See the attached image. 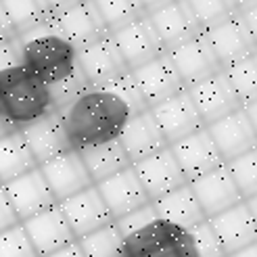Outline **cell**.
I'll use <instances>...</instances> for the list:
<instances>
[{
    "mask_svg": "<svg viewBox=\"0 0 257 257\" xmlns=\"http://www.w3.org/2000/svg\"><path fill=\"white\" fill-rule=\"evenodd\" d=\"M94 186L98 190L102 203L107 205L113 222L151 203L145 188H143V184L138 182V178H136L132 168L115 174V176L107 178L105 182L94 184Z\"/></svg>",
    "mask_w": 257,
    "mask_h": 257,
    "instance_id": "obj_23",
    "label": "cell"
},
{
    "mask_svg": "<svg viewBox=\"0 0 257 257\" xmlns=\"http://www.w3.org/2000/svg\"><path fill=\"white\" fill-rule=\"evenodd\" d=\"M132 170L138 178V182L143 184L151 203L165 197L168 192H172L180 186L188 184L182 170L178 168L170 147L155 153V155L145 159V161L132 165Z\"/></svg>",
    "mask_w": 257,
    "mask_h": 257,
    "instance_id": "obj_17",
    "label": "cell"
},
{
    "mask_svg": "<svg viewBox=\"0 0 257 257\" xmlns=\"http://www.w3.org/2000/svg\"><path fill=\"white\" fill-rule=\"evenodd\" d=\"M188 232L192 238V247H195V257H226L220 240H217L213 228L207 220L188 230Z\"/></svg>",
    "mask_w": 257,
    "mask_h": 257,
    "instance_id": "obj_36",
    "label": "cell"
},
{
    "mask_svg": "<svg viewBox=\"0 0 257 257\" xmlns=\"http://www.w3.org/2000/svg\"><path fill=\"white\" fill-rule=\"evenodd\" d=\"M48 30L69 42L75 50L107 36L92 3H55Z\"/></svg>",
    "mask_w": 257,
    "mask_h": 257,
    "instance_id": "obj_6",
    "label": "cell"
},
{
    "mask_svg": "<svg viewBox=\"0 0 257 257\" xmlns=\"http://www.w3.org/2000/svg\"><path fill=\"white\" fill-rule=\"evenodd\" d=\"M13 132H17V130H13V127L3 117H0V140H3L5 136H9V134H13Z\"/></svg>",
    "mask_w": 257,
    "mask_h": 257,
    "instance_id": "obj_47",
    "label": "cell"
},
{
    "mask_svg": "<svg viewBox=\"0 0 257 257\" xmlns=\"http://www.w3.org/2000/svg\"><path fill=\"white\" fill-rule=\"evenodd\" d=\"M13 36H15V34L11 32V28H9V21H7V17H5L3 9H0V42L9 40V38H13Z\"/></svg>",
    "mask_w": 257,
    "mask_h": 257,
    "instance_id": "obj_44",
    "label": "cell"
},
{
    "mask_svg": "<svg viewBox=\"0 0 257 257\" xmlns=\"http://www.w3.org/2000/svg\"><path fill=\"white\" fill-rule=\"evenodd\" d=\"M78 153H80L82 163H84L90 180H92V184H100V182H105L107 178L119 174L127 168H132L117 140L90 147V149H84V151H78Z\"/></svg>",
    "mask_w": 257,
    "mask_h": 257,
    "instance_id": "obj_28",
    "label": "cell"
},
{
    "mask_svg": "<svg viewBox=\"0 0 257 257\" xmlns=\"http://www.w3.org/2000/svg\"><path fill=\"white\" fill-rule=\"evenodd\" d=\"M205 130H207L209 138L213 140V145L224 163H230L232 159L257 149V134L251 127L242 109L213 121Z\"/></svg>",
    "mask_w": 257,
    "mask_h": 257,
    "instance_id": "obj_15",
    "label": "cell"
},
{
    "mask_svg": "<svg viewBox=\"0 0 257 257\" xmlns=\"http://www.w3.org/2000/svg\"><path fill=\"white\" fill-rule=\"evenodd\" d=\"M21 40V65L48 88H53L78 71V50L53 34L48 28Z\"/></svg>",
    "mask_w": 257,
    "mask_h": 257,
    "instance_id": "obj_3",
    "label": "cell"
},
{
    "mask_svg": "<svg viewBox=\"0 0 257 257\" xmlns=\"http://www.w3.org/2000/svg\"><path fill=\"white\" fill-rule=\"evenodd\" d=\"M149 111L153 117H155L168 147H172L178 140H182V138L190 136L192 132L205 127L186 90H182L180 94L168 98L165 102H161V105L153 107Z\"/></svg>",
    "mask_w": 257,
    "mask_h": 257,
    "instance_id": "obj_19",
    "label": "cell"
},
{
    "mask_svg": "<svg viewBox=\"0 0 257 257\" xmlns=\"http://www.w3.org/2000/svg\"><path fill=\"white\" fill-rule=\"evenodd\" d=\"M78 67L88 82L90 88L109 86L115 80L130 73L125 63L119 55L117 46L111 40V36H105L100 40L88 44L78 50Z\"/></svg>",
    "mask_w": 257,
    "mask_h": 257,
    "instance_id": "obj_7",
    "label": "cell"
},
{
    "mask_svg": "<svg viewBox=\"0 0 257 257\" xmlns=\"http://www.w3.org/2000/svg\"><path fill=\"white\" fill-rule=\"evenodd\" d=\"M238 5V15L245 21L247 30L257 46V3H236Z\"/></svg>",
    "mask_w": 257,
    "mask_h": 257,
    "instance_id": "obj_41",
    "label": "cell"
},
{
    "mask_svg": "<svg viewBox=\"0 0 257 257\" xmlns=\"http://www.w3.org/2000/svg\"><path fill=\"white\" fill-rule=\"evenodd\" d=\"M36 168L38 165L19 132H13L0 140V184L3 186Z\"/></svg>",
    "mask_w": 257,
    "mask_h": 257,
    "instance_id": "obj_29",
    "label": "cell"
},
{
    "mask_svg": "<svg viewBox=\"0 0 257 257\" xmlns=\"http://www.w3.org/2000/svg\"><path fill=\"white\" fill-rule=\"evenodd\" d=\"M117 143L121 145L130 165H136L140 161L153 157L155 153L168 149V143H165L159 125L149 109L138 115H132L127 119Z\"/></svg>",
    "mask_w": 257,
    "mask_h": 257,
    "instance_id": "obj_21",
    "label": "cell"
},
{
    "mask_svg": "<svg viewBox=\"0 0 257 257\" xmlns=\"http://www.w3.org/2000/svg\"><path fill=\"white\" fill-rule=\"evenodd\" d=\"M130 75L138 88L140 96L145 100L147 109L161 105V102H165L168 98L180 94L184 90L182 80H180V75L176 67L172 65L168 55H161L155 61L130 71Z\"/></svg>",
    "mask_w": 257,
    "mask_h": 257,
    "instance_id": "obj_12",
    "label": "cell"
},
{
    "mask_svg": "<svg viewBox=\"0 0 257 257\" xmlns=\"http://www.w3.org/2000/svg\"><path fill=\"white\" fill-rule=\"evenodd\" d=\"M0 186H3V184H0Z\"/></svg>",
    "mask_w": 257,
    "mask_h": 257,
    "instance_id": "obj_48",
    "label": "cell"
},
{
    "mask_svg": "<svg viewBox=\"0 0 257 257\" xmlns=\"http://www.w3.org/2000/svg\"><path fill=\"white\" fill-rule=\"evenodd\" d=\"M224 73L242 105L257 100V53L226 67Z\"/></svg>",
    "mask_w": 257,
    "mask_h": 257,
    "instance_id": "obj_31",
    "label": "cell"
},
{
    "mask_svg": "<svg viewBox=\"0 0 257 257\" xmlns=\"http://www.w3.org/2000/svg\"><path fill=\"white\" fill-rule=\"evenodd\" d=\"M242 111H245L251 127H253L255 134H257V100H251V102H247V105H242Z\"/></svg>",
    "mask_w": 257,
    "mask_h": 257,
    "instance_id": "obj_43",
    "label": "cell"
},
{
    "mask_svg": "<svg viewBox=\"0 0 257 257\" xmlns=\"http://www.w3.org/2000/svg\"><path fill=\"white\" fill-rule=\"evenodd\" d=\"M92 5L107 36L127 28V25L140 17H145V3H134V0H100V3H92Z\"/></svg>",
    "mask_w": 257,
    "mask_h": 257,
    "instance_id": "obj_30",
    "label": "cell"
},
{
    "mask_svg": "<svg viewBox=\"0 0 257 257\" xmlns=\"http://www.w3.org/2000/svg\"><path fill=\"white\" fill-rule=\"evenodd\" d=\"M46 257H84V253H82V249H80V245H78V240H75V242H71V245L63 247V249L50 253V255H46Z\"/></svg>",
    "mask_w": 257,
    "mask_h": 257,
    "instance_id": "obj_42",
    "label": "cell"
},
{
    "mask_svg": "<svg viewBox=\"0 0 257 257\" xmlns=\"http://www.w3.org/2000/svg\"><path fill=\"white\" fill-rule=\"evenodd\" d=\"M145 19L155 32L165 55L201 36L188 3H145Z\"/></svg>",
    "mask_w": 257,
    "mask_h": 257,
    "instance_id": "obj_5",
    "label": "cell"
},
{
    "mask_svg": "<svg viewBox=\"0 0 257 257\" xmlns=\"http://www.w3.org/2000/svg\"><path fill=\"white\" fill-rule=\"evenodd\" d=\"M53 111L48 86L23 65L0 71V117L13 130L19 132Z\"/></svg>",
    "mask_w": 257,
    "mask_h": 257,
    "instance_id": "obj_2",
    "label": "cell"
},
{
    "mask_svg": "<svg viewBox=\"0 0 257 257\" xmlns=\"http://www.w3.org/2000/svg\"><path fill=\"white\" fill-rule=\"evenodd\" d=\"M153 209L157 213V220L168 222L182 230H192L201 222H205V215L188 184L168 192V195L157 201H153Z\"/></svg>",
    "mask_w": 257,
    "mask_h": 257,
    "instance_id": "obj_27",
    "label": "cell"
},
{
    "mask_svg": "<svg viewBox=\"0 0 257 257\" xmlns=\"http://www.w3.org/2000/svg\"><path fill=\"white\" fill-rule=\"evenodd\" d=\"M5 192H7L9 203L13 211H15L19 224L57 205L53 192H50L46 180L42 178L38 168L5 184Z\"/></svg>",
    "mask_w": 257,
    "mask_h": 257,
    "instance_id": "obj_18",
    "label": "cell"
},
{
    "mask_svg": "<svg viewBox=\"0 0 257 257\" xmlns=\"http://www.w3.org/2000/svg\"><path fill=\"white\" fill-rule=\"evenodd\" d=\"M226 168L232 176L242 201L257 197V149L232 159L226 163Z\"/></svg>",
    "mask_w": 257,
    "mask_h": 257,
    "instance_id": "obj_34",
    "label": "cell"
},
{
    "mask_svg": "<svg viewBox=\"0 0 257 257\" xmlns=\"http://www.w3.org/2000/svg\"><path fill=\"white\" fill-rule=\"evenodd\" d=\"M188 186L199 203L205 220H211V217L220 215L228 209H232L234 205L242 203L240 192L234 184L232 176H230L226 163L211 170L209 174L192 180V182H188Z\"/></svg>",
    "mask_w": 257,
    "mask_h": 257,
    "instance_id": "obj_9",
    "label": "cell"
},
{
    "mask_svg": "<svg viewBox=\"0 0 257 257\" xmlns=\"http://www.w3.org/2000/svg\"><path fill=\"white\" fill-rule=\"evenodd\" d=\"M17 224H19V220H17V215H15V211H13L11 203H9L5 186H0V232H5V230L17 226Z\"/></svg>",
    "mask_w": 257,
    "mask_h": 257,
    "instance_id": "obj_40",
    "label": "cell"
},
{
    "mask_svg": "<svg viewBox=\"0 0 257 257\" xmlns=\"http://www.w3.org/2000/svg\"><path fill=\"white\" fill-rule=\"evenodd\" d=\"M207 222L211 224L226 257L257 242V226L253 222L245 201L234 205L232 209L211 217Z\"/></svg>",
    "mask_w": 257,
    "mask_h": 257,
    "instance_id": "obj_25",
    "label": "cell"
},
{
    "mask_svg": "<svg viewBox=\"0 0 257 257\" xmlns=\"http://www.w3.org/2000/svg\"><path fill=\"white\" fill-rule=\"evenodd\" d=\"M168 57L172 61V65L176 67L180 80H182L184 90L213 78V75H217L220 71H224L203 34L192 38L190 42L182 44L180 48L172 50Z\"/></svg>",
    "mask_w": 257,
    "mask_h": 257,
    "instance_id": "obj_16",
    "label": "cell"
},
{
    "mask_svg": "<svg viewBox=\"0 0 257 257\" xmlns=\"http://www.w3.org/2000/svg\"><path fill=\"white\" fill-rule=\"evenodd\" d=\"M170 151L178 163V168L182 170L186 182H192V180H197L205 174H209L211 170L224 165L220 153H217L213 140L209 138L205 127L174 143Z\"/></svg>",
    "mask_w": 257,
    "mask_h": 257,
    "instance_id": "obj_13",
    "label": "cell"
},
{
    "mask_svg": "<svg viewBox=\"0 0 257 257\" xmlns=\"http://www.w3.org/2000/svg\"><path fill=\"white\" fill-rule=\"evenodd\" d=\"M71 151H84L117 140L132 111L109 86L88 88L57 111Z\"/></svg>",
    "mask_w": 257,
    "mask_h": 257,
    "instance_id": "obj_1",
    "label": "cell"
},
{
    "mask_svg": "<svg viewBox=\"0 0 257 257\" xmlns=\"http://www.w3.org/2000/svg\"><path fill=\"white\" fill-rule=\"evenodd\" d=\"M59 209L65 215L75 240L113 224V217L107 209V205L102 203L96 186H90V188L78 192L75 197L59 203Z\"/></svg>",
    "mask_w": 257,
    "mask_h": 257,
    "instance_id": "obj_14",
    "label": "cell"
},
{
    "mask_svg": "<svg viewBox=\"0 0 257 257\" xmlns=\"http://www.w3.org/2000/svg\"><path fill=\"white\" fill-rule=\"evenodd\" d=\"M109 88L125 102L127 107H130L132 115H138V113L147 111V105H145L143 96H140V92H138V88H136L130 73L123 75V78H119V80H115L113 84H109Z\"/></svg>",
    "mask_w": 257,
    "mask_h": 257,
    "instance_id": "obj_38",
    "label": "cell"
},
{
    "mask_svg": "<svg viewBox=\"0 0 257 257\" xmlns=\"http://www.w3.org/2000/svg\"><path fill=\"white\" fill-rule=\"evenodd\" d=\"M21 65V40L17 36L0 42V71Z\"/></svg>",
    "mask_w": 257,
    "mask_h": 257,
    "instance_id": "obj_39",
    "label": "cell"
},
{
    "mask_svg": "<svg viewBox=\"0 0 257 257\" xmlns=\"http://www.w3.org/2000/svg\"><path fill=\"white\" fill-rule=\"evenodd\" d=\"M19 134L23 138V143L28 145V149H30V153H32V157H34L38 168H40L42 163L59 157L61 153L71 151L57 111L48 113V115H44V117H40L38 121L21 127Z\"/></svg>",
    "mask_w": 257,
    "mask_h": 257,
    "instance_id": "obj_24",
    "label": "cell"
},
{
    "mask_svg": "<svg viewBox=\"0 0 257 257\" xmlns=\"http://www.w3.org/2000/svg\"><path fill=\"white\" fill-rule=\"evenodd\" d=\"M11 32L17 38L46 30L55 13V3L48 0H5L0 3Z\"/></svg>",
    "mask_w": 257,
    "mask_h": 257,
    "instance_id": "obj_26",
    "label": "cell"
},
{
    "mask_svg": "<svg viewBox=\"0 0 257 257\" xmlns=\"http://www.w3.org/2000/svg\"><path fill=\"white\" fill-rule=\"evenodd\" d=\"M188 9L203 34L220 25L228 17H232L238 11V5L228 3V0H195V3H188Z\"/></svg>",
    "mask_w": 257,
    "mask_h": 257,
    "instance_id": "obj_33",
    "label": "cell"
},
{
    "mask_svg": "<svg viewBox=\"0 0 257 257\" xmlns=\"http://www.w3.org/2000/svg\"><path fill=\"white\" fill-rule=\"evenodd\" d=\"M21 226L25 230V234H28L34 251L38 253V257H46L75 242V236L65 220V215L59 209V205L21 222Z\"/></svg>",
    "mask_w": 257,
    "mask_h": 257,
    "instance_id": "obj_20",
    "label": "cell"
},
{
    "mask_svg": "<svg viewBox=\"0 0 257 257\" xmlns=\"http://www.w3.org/2000/svg\"><path fill=\"white\" fill-rule=\"evenodd\" d=\"M111 40L115 42V46H117L125 67L130 71L143 67L147 63L155 61L157 57L165 55L155 32L151 30V25L145 17H140L134 23L127 25V28L111 34Z\"/></svg>",
    "mask_w": 257,
    "mask_h": 257,
    "instance_id": "obj_22",
    "label": "cell"
},
{
    "mask_svg": "<svg viewBox=\"0 0 257 257\" xmlns=\"http://www.w3.org/2000/svg\"><path fill=\"white\" fill-rule=\"evenodd\" d=\"M84 257H121L123 236L115 224H109L96 232L78 238Z\"/></svg>",
    "mask_w": 257,
    "mask_h": 257,
    "instance_id": "obj_32",
    "label": "cell"
},
{
    "mask_svg": "<svg viewBox=\"0 0 257 257\" xmlns=\"http://www.w3.org/2000/svg\"><path fill=\"white\" fill-rule=\"evenodd\" d=\"M0 257H38L21 224L0 232Z\"/></svg>",
    "mask_w": 257,
    "mask_h": 257,
    "instance_id": "obj_35",
    "label": "cell"
},
{
    "mask_svg": "<svg viewBox=\"0 0 257 257\" xmlns=\"http://www.w3.org/2000/svg\"><path fill=\"white\" fill-rule=\"evenodd\" d=\"M245 205H247V209H249V213H251V217H253V222H255V226H257V197L247 199Z\"/></svg>",
    "mask_w": 257,
    "mask_h": 257,
    "instance_id": "obj_46",
    "label": "cell"
},
{
    "mask_svg": "<svg viewBox=\"0 0 257 257\" xmlns=\"http://www.w3.org/2000/svg\"><path fill=\"white\" fill-rule=\"evenodd\" d=\"M228 257H257V242H253V245L245 247V249H240L232 255H228Z\"/></svg>",
    "mask_w": 257,
    "mask_h": 257,
    "instance_id": "obj_45",
    "label": "cell"
},
{
    "mask_svg": "<svg viewBox=\"0 0 257 257\" xmlns=\"http://www.w3.org/2000/svg\"><path fill=\"white\" fill-rule=\"evenodd\" d=\"M203 36H205V40H207L209 48L213 50V55H215L217 63L222 65V69L257 53V46L253 42L245 21L238 15V11L232 17L222 21L220 25L203 32Z\"/></svg>",
    "mask_w": 257,
    "mask_h": 257,
    "instance_id": "obj_8",
    "label": "cell"
},
{
    "mask_svg": "<svg viewBox=\"0 0 257 257\" xmlns=\"http://www.w3.org/2000/svg\"><path fill=\"white\" fill-rule=\"evenodd\" d=\"M121 257H195L188 230L155 220L123 238Z\"/></svg>",
    "mask_w": 257,
    "mask_h": 257,
    "instance_id": "obj_4",
    "label": "cell"
},
{
    "mask_svg": "<svg viewBox=\"0 0 257 257\" xmlns=\"http://www.w3.org/2000/svg\"><path fill=\"white\" fill-rule=\"evenodd\" d=\"M155 220H157V213H155V209H153V203H149V205H145V207H140V209H136L132 213L119 217V220H115L113 224L117 226L121 236L125 238V236L138 232V230H143L145 226L153 224Z\"/></svg>",
    "mask_w": 257,
    "mask_h": 257,
    "instance_id": "obj_37",
    "label": "cell"
},
{
    "mask_svg": "<svg viewBox=\"0 0 257 257\" xmlns=\"http://www.w3.org/2000/svg\"><path fill=\"white\" fill-rule=\"evenodd\" d=\"M186 92L205 127L211 125L217 119L226 117L230 113L242 109V102L234 94V90L230 86L224 71H220L217 75H213V78L205 80L197 86L186 88Z\"/></svg>",
    "mask_w": 257,
    "mask_h": 257,
    "instance_id": "obj_10",
    "label": "cell"
},
{
    "mask_svg": "<svg viewBox=\"0 0 257 257\" xmlns=\"http://www.w3.org/2000/svg\"><path fill=\"white\" fill-rule=\"evenodd\" d=\"M38 170H40L42 178L46 180V184H48L50 192H53L57 205L75 197L78 192H82L90 186H94L86 168H84L78 151L61 153L59 157L42 163Z\"/></svg>",
    "mask_w": 257,
    "mask_h": 257,
    "instance_id": "obj_11",
    "label": "cell"
}]
</instances>
